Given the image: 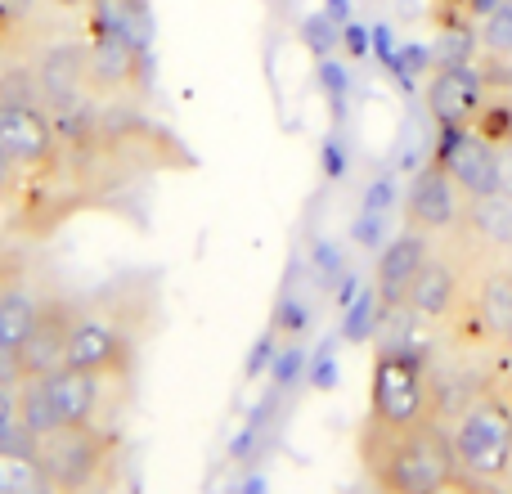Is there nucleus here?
Instances as JSON below:
<instances>
[{
  "instance_id": "obj_1",
  "label": "nucleus",
  "mask_w": 512,
  "mask_h": 494,
  "mask_svg": "<svg viewBox=\"0 0 512 494\" xmlns=\"http://www.w3.org/2000/svg\"><path fill=\"white\" fill-rule=\"evenodd\" d=\"M360 459L378 494H450L463 490L459 459L450 445V427L441 418H423L400 432L364 423Z\"/></svg>"
},
{
  "instance_id": "obj_2",
  "label": "nucleus",
  "mask_w": 512,
  "mask_h": 494,
  "mask_svg": "<svg viewBox=\"0 0 512 494\" xmlns=\"http://www.w3.org/2000/svg\"><path fill=\"white\" fill-rule=\"evenodd\" d=\"M450 445L459 459V477L468 486H495L512 472V396L486 387L450 423Z\"/></svg>"
},
{
  "instance_id": "obj_3",
  "label": "nucleus",
  "mask_w": 512,
  "mask_h": 494,
  "mask_svg": "<svg viewBox=\"0 0 512 494\" xmlns=\"http://www.w3.org/2000/svg\"><path fill=\"white\" fill-rule=\"evenodd\" d=\"M27 445L41 459L54 494H95L113 472L117 454V441L95 423H59Z\"/></svg>"
},
{
  "instance_id": "obj_4",
  "label": "nucleus",
  "mask_w": 512,
  "mask_h": 494,
  "mask_svg": "<svg viewBox=\"0 0 512 494\" xmlns=\"http://www.w3.org/2000/svg\"><path fill=\"white\" fill-rule=\"evenodd\" d=\"M0 153L18 171V180H32V185L50 180L63 167V140L41 99L0 95Z\"/></svg>"
},
{
  "instance_id": "obj_5",
  "label": "nucleus",
  "mask_w": 512,
  "mask_h": 494,
  "mask_svg": "<svg viewBox=\"0 0 512 494\" xmlns=\"http://www.w3.org/2000/svg\"><path fill=\"white\" fill-rule=\"evenodd\" d=\"M432 414V382L418 355L409 351H382L373 364V391H369V427L400 432Z\"/></svg>"
},
{
  "instance_id": "obj_6",
  "label": "nucleus",
  "mask_w": 512,
  "mask_h": 494,
  "mask_svg": "<svg viewBox=\"0 0 512 494\" xmlns=\"http://www.w3.org/2000/svg\"><path fill=\"white\" fill-rule=\"evenodd\" d=\"M135 351H131V333H126L122 319L99 315V310H77L68 328V355L63 364L72 369H86L95 378H122L131 369Z\"/></svg>"
},
{
  "instance_id": "obj_7",
  "label": "nucleus",
  "mask_w": 512,
  "mask_h": 494,
  "mask_svg": "<svg viewBox=\"0 0 512 494\" xmlns=\"http://www.w3.org/2000/svg\"><path fill=\"white\" fill-rule=\"evenodd\" d=\"M72 315H77V306H72V301H63V297H45L41 301V319H36V328L27 333V342L14 351L18 378H23V382L50 378L54 369H63Z\"/></svg>"
},
{
  "instance_id": "obj_8",
  "label": "nucleus",
  "mask_w": 512,
  "mask_h": 494,
  "mask_svg": "<svg viewBox=\"0 0 512 494\" xmlns=\"http://www.w3.org/2000/svg\"><path fill=\"white\" fill-rule=\"evenodd\" d=\"M459 212H463V194L454 189V180L445 176L441 162H432V167H423L414 176V185H409L405 194V225L414 234H450L454 225H459Z\"/></svg>"
},
{
  "instance_id": "obj_9",
  "label": "nucleus",
  "mask_w": 512,
  "mask_h": 494,
  "mask_svg": "<svg viewBox=\"0 0 512 494\" xmlns=\"http://www.w3.org/2000/svg\"><path fill=\"white\" fill-rule=\"evenodd\" d=\"M463 297H468V288H463L459 265H454L445 252H436V256L427 252V261L418 265L414 283H409L405 310L418 319H427V324H450L454 310L463 306Z\"/></svg>"
},
{
  "instance_id": "obj_10",
  "label": "nucleus",
  "mask_w": 512,
  "mask_h": 494,
  "mask_svg": "<svg viewBox=\"0 0 512 494\" xmlns=\"http://www.w3.org/2000/svg\"><path fill=\"white\" fill-rule=\"evenodd\" d=\"M445 176L454 180V189L468 198H490L499 194V149L477 131H450V144H445L441 158Z\"/></svg>"
},
{
  "instance_id": "obj_11",
  "label": "nucleus",
  "mask_w": 512,
  "mask_h": 494,
  "mask_svg": "<svg viewBox=\"0 0 512 494\" xmlns=\"http://www.w3.org/2000/svg\"><path fill=\"white\" fill-rule=\"evenodd\" d=\"M481 104H486V86H481V72L472 63H450L427 86V108L445 131H472Z\"/></svg>"
},
{
  "instance_id": "obj_12",
  "label": "nucleus",
  "mask_w": 512,
  "mask_h": 494,
  "mask_svg": "<svg viewBox=\"0 0 512 494\" xmlns=\"http://www.w3.org/2000/svg\"><path fill=\"white\" fill-rule=\"evenodd\" d=\"M36 382L45 391V405H50L54 423H95L99 400H104V378L63 364L50 378H36Z\"/></svg>"
},
{
  "instance_id": "obj_13",
  "label": "nucleus",
  "mask_w": 512,
  "mask_h": 494,
  "mask_svg": "<svg viewBox=\"0 0 512 494\" xmlns=\"http://www.w3.org/2000/svg\"><path fill=\"white\" fill-rule=\"evenodd\" d=\"M450 234H459L463 247H490V252H508L512 247V198L490 194V198H468L459 212V225Z\"/></svg>"
},
{
  "instance_id": "obj_14",
  "label": "nucleus",
  "mask_w": 512,
  "mask_h": 494,
  "mask_svg": "<svg viewBox=\"0 0 512 494\" xmlns=\"http://www.w3.org/2000/svg\"><path fill=\"white\" fill-rule=\"evenodd\" d=\"M86 14H90V32L95 36H108V41H122L131 50L149 54L153 18L144 0H86Z\"/></svg>"
},
{
  "instance_id": "obj_15",
  "label": "nucleus",
  "mask_w": 512,
  "mask_h": 494,
  "mask_svg": "<svg viewBox=\"0 0 512 494\" xmlns=\"http://www.w3.org/2000/svg\"><path fill=\"white\" fill-rule=\"evenodd\" d=\"M427 252H432V243H427V234H400L396 243H387V252L378 256V297L387 310L405 306L409 297V283H414L418 265L427 261Z\"/></svg>"
},
{
  "instance_id": "obj_16",
  "label": "nucleus",
  "mask_w": 512,
  "mask_h": 494,
  "mask_svg": "<svg viewBox=\"0 0 512 494\" xmlns=\"http://www.w3.org/2000/svg\"><path fill=\"white\" fill-rule=\"evenodd\" d=\"M472 310H477L481 328L495 346H512V270L508 265H495L477 279V288L468 292Z\"/></svg>"
},
{
  "instance_id": "obj_17",
  "label": "nucleus",
  "mask_w": 512,
  "mask_h": 494,
  "mask_svg": "<svg viewBox=\"0 0 512 494\" xmlns=\"http://www.w3.org/2000/svg\"><path fill=\"white\" fill-rule=\"evenodd\" d=\"M41 301L27 283H0V351H18L41 319Z\"/></svg>"
},
{
  "instance_id": "obj_18",
  "label": "nucleus",
  "mask_w": 512,
  "mask_h": 494,
  "mask_svg": "<svg viewBox=\"0 0 512 494\" xmlns=\"http://www.w3.org/2000/svg\"><path fill=\"white\" fill-rule=\"evenodd\" d=\"M0 494H54L41 459L32 454V445L23 436L0 441Z\"/></svg>"
},
{
  "instance_id": "obj_19",
  "label": "nucleus",
  "mask_w": 512,
  "mask_h": 494,
  "mask_svg": "<svg viewBox=\"0 0 512 494\" xmlns=\"http://www.w3.org/2000/svg\"><path fill=\"white\" fill-rule=\"evenodd\" d=\"M481 41L499 54L512 50V0H499V5L486 14V23H481Z\"/></svg>"
},
{
  "instance_id": "obj_20",
  "label": "nucleus",
  "mask_w": 512,
  "mask_h": 494,
  "mask_svg": "<svg viewBox=\"0 0 512 494\" xmlns=\"http://www.w3.org/2000/svg\"><path fill=\"white\" fill-rule=\"evenodd\" d=\"M0 441H18V387H0Z\"/></svg>"
},
{
  "instance_id": "obj_21",
  "label": "nucleus",
  "mask_w": 512,
  "mask_h": 494,
  "mask_svg": "<svg viewBox=\"0 0 512 494\" xmlns=\"http://www.w3.org/2000/svg\"><path fill=\"white\" fill-rule=\"evenodd\" d=\"M18 189H23V180H18V171L9 167V158H5V153H0V207H5V203H14V194H18Z\"/></svg>"
},
{
  "instance_id": "obj_22",
  "label": "nucleus",
  "mask_w": 512,
  "mask_h": 494,
  "mask_svg": "<svg viewBox=\"0 0 512 494\" xmlns=\"http://www.w3.org/2000/svg\"><path fill=\"white\" fill-rule=\"evenodd\" d=\"M499 194L512 198V140L499 149Z\"/></svg>"
},
{
  "instance_id": "obj_23",
  "label": "nucleus",
  "mask_w": 512,
  "mask_h": 494,
  "mask_svg": "<svg viewBox=\"0 0 512 494\" xmlns=\"http://www.w3.org/2000/svg\"><path fill=\"white\" fill-rule=\"evenodd\" d=\"M504 265H508V270H512V247H508V261H504Z\"/></svg>"
}]
</instances>
